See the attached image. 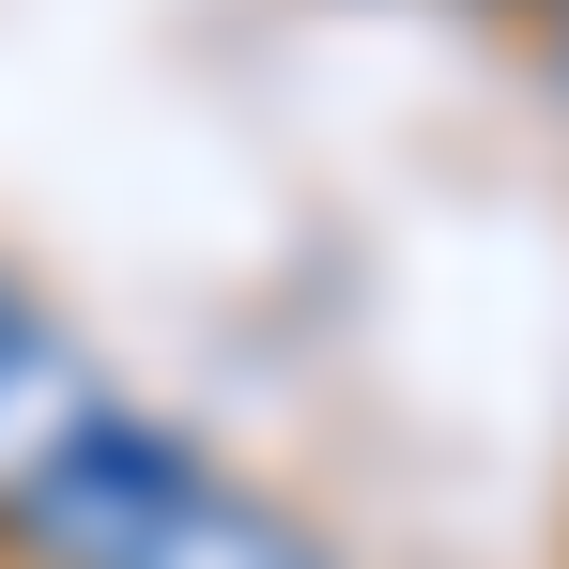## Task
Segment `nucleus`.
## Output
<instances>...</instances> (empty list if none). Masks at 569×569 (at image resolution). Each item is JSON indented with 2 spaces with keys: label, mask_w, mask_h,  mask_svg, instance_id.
<instances>
[{
  "label": "nucleus",
  "mask_w": 569,
  "mask_h": 569,
  "mask_svg": "<svg viewBox=\"0 0 569 569\" xmlns=\"http://www.w3.org/2000/svg\"><path fill=\"white\" fill-rule=\"evenodd\" d=\"M200 477V447L170 431V416H123V400H93L47 462L0 492V569H108L170 492Z\"/></svg>",
  "instance_id": "nucleus-1"
},
{
  "label": "nucleus",
  "mask_w": 569,
  "mask_h": 569,
  "mask_svg": "<svg viewBox=\"0 0 569 569\" xmlns=\"http://www.w3.org/2000/svg\"><path fill=\"white\" fill-rule=\"evenodd\" d=\"M108 569H355V555H339V539H323L292 492L200 462V477H186V492H170V508H154V523H139Z\"/></svg>",
  "instance_id": "nucleus-2"
},
{
  "label": "nucleus",
  "mask_w": 569,
  "mask_h": 569,
  "mask_svg": "<svg viewBox=\"0 0 569 569\" xmlns=\"http://www.w3.org/2000/svg\"><path fill=\"white\" fill-rule=\"evenodd\" d=\"M93 400H108V385L78 370V339H62V323H31V339H0V492H16L31 462H47V447H62V431H78Z\"/></svg>",
  "instance_id": "nucleus-3"
},
{
  "label": "nucleus",
  "mask_w": 569,
  "mask_h": 569,
  "mask_svg": "<svg viewBox=\"0 0 569 569\" xmlns=\"http://www.w3.org/2000/svg\"><path fill=\"white\" fill-rule=\"evenodd\" d=\"M523 62H539V108L569 123V0H523Z\"/></svg>",
  "instance_id": "nucleus-4"
},
{
  "label": "nucleus",
  "mask_w": 569,
  "mask_h": 569,
  "mask_svg": "<svg viewBox=\"0 0 569 569\" xmlns=\"http://www.w3.org/2000/svg\"><path fill=\"white\" fill-rule=\"evenodd\" d=\"M31 323H47V308H31V292H16V278H0V339H31Z\"/></svg>",
  "instance_id": "nucleus-5"
},
{
  "label": "nucleus",
  "mask_w": 569,
  "mask_h": 569,
  "mask_svg": "<svg viewBox=\"0 0 569 569\" xmlns=\"http://www.w3.org/2000/svg\"><path fill=\"white\" fill-rule=\"evenodd\" d=\"M508 16H523V0H508Z\"/></svg>",
  "instance_id": "nucleus-6"
}]
</instances>
